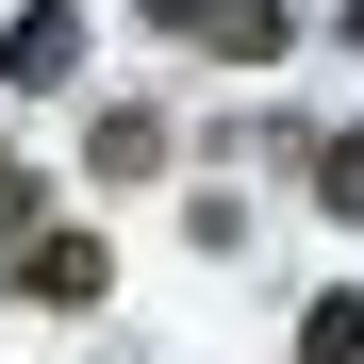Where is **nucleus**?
I'll list each match as a JSON object with an SVG mask.
<instances>
[{
	"label": "nucleus",
	"mask_w": 364,
	"mask_h": 364,
	"mask_svg": "<svg viewBox=\"0 0 364 364\" xmlns=\"http://www.w3.org/2000/svg\"><path fill=\"white\" fill-rule=\"evenodd\" d=\"M298 182H315V199L364 232V133H315V149H298Z\"/></svg>",
	"instance_id": "5"
},
{
	"label": "nucleus",
	"mask_w": 364,
	"mask_h": 364,
	"mask_svg": "<svg viewBox=\"0 0 364 364\" xmlns=\"http://www.w3.org/2000/svg\"><path fill=\"white\" fill-rule=\"evenodd\" d=\"M17 232H50V215H33V166H0V249H17Z\"/></svg>",
	"instance_id": "7"
},
{
	"label": "nucleus",
	"mask_w": 364,
	"mask_h": 364,
	"mask_svg": "<svg viewBox=\"0 0 364 364\" xmlns=\"http://www.w3.org/2000/svg\"><path fill=\"white\" fill-rule=\"evenodd\" d=\"M83 166H100V182H149V166H166V116H133V100H116L100 133H83Z\"/></svg>",
	"instance_id": "4"
},
{
	"label": "nucleus",
	"mask_w": 364,
	"mask_h": 364,
	"mask_svg": "<svg viewBox=\"0 0 364 364\" xmlns=\"http://www.w3.org/2000/svg\"><path fill=\"white\" fill-rule=\"evenodd\" d=\"M100 282H116V249H100V232H17V298H33V315H83Z\"/></svg>",
	"instance_id": "1"
},
{
	"label": "nucleus",
	"mask_w": 364,
	"mask_h": 364,
	"mask_svg": "<svg viewBox=\"0 0 364 364\" xmlns=\"http://www.w3.org/2000/svg\"><path fill=\"white\" fill-rule=\"evenodd\" d=\"M348 50H364V0H348Z\"/></svg>",
	"instance_id": "8"
},
{
	"label": "nucleus",
	"mask_w": 364,
	"mask_h": 364,
	"mask_svg": "<svg viewBox=\"0 0 364 364\" xmlns=\"http://www.w3.org/2000/svg\"><path fill=\"white\" fill-rule=\"evenodd\" d=\"M199 50H232V67H282V50H298V17H282V0H199Z\"/></svg>",
	"instance_id": "3"
},
{
	"label": "nucleus",
	"mask_w": 364,
	"mask_h": 364,
	"mask_svg": "<svg viewBox=\"0 0 364 364\" xmlns=\"http://www.w3.org/2000/svg\"><path fill=\"white\" fill-rule=\"evenodd\" d=\"M298 364H364V298H315L298 315Z\"/></svg>",
	"instance_id": "6"
},
{
	"label": "nucleus",
	"mask_w": 364,
	"mask_h": 364,
	"mask_svg": "<svg viewBox=\"0 0 364 364\" xmlns=\"http://www.w3.org/2000/svg\"><path fill=\"white\" fill-rule=\"evenodd\" d=\"M0 83H17V100H50V83H83V17H67V0H33V17L0 33Z\"/></svg>",
	"instance_id": "2"
}]
</instances>
